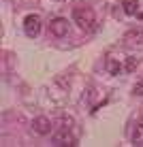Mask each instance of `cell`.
Here are the masks:
<instances>
[{"label": "cell", "instance_id": "obj_1", "mask_svg": "<svg viewBox=\"0 0 143 147\" xmlns=\"http://www.w3.org/2000/svg\"><path fill=\"white\" fill-rule=\"evenodd\" d=\"M73 22L83 30V32H94L96 30V15L90 7H79L73 11Z\"/></svg>", "mask_w": 143, "mask_h": 147}, {"label": "cell", "instance_id": "obj_8", "mask_svg": "<svg viewBox=\"0 0 143 147\" xmlns=\"http://www.w3.org/2000/svg\"><path fill=\"white\" fill-rule=\"evenodd\" d=\"M122 7H124V11L128 15H137V11H139V2L137 0H124Z\"/></svg>", "mask_w": 143, "mask_h": 147}, {"label": "cell", "instance_id": "obj_4", "mask_svg": "<svg viewBox=\"0 0 143 147\" xmlns=\"http://www.w3.org/2000/svg\"><path fill=\"white\" fill-rule=\"evenodd\" d=\"M52 128H54L52 119L45 117V115H39V117L32 119V132H34V134H41V136L52 134Z\"/></svg>", "mask_w": 143, "mask_h": 147}, {"label": "cell", "instance_id": "obj_3", "mask_svg": "<svg viewBox=\"0 0 143 147\" xmlns=\"http://www.w3.org/2000/svg\"><path fill=\"white\" fill-rule=\"evenodd\" d=\"M52 145H56V147H66V145H77V143H75V136L70 134V130L66 128V126H62L58 132L52 134Z\"/></svg>", "mask_w": 143, "mask_h": 147}, {"label": "cell", "instance_id": "obj_2", "mask_svg": "<svg viewBox=\"0 0 143 147\" xmlns=\"http://www.w3.org/2000/svg\"><path fill=\"white\" fill-rule=\"evenodd\" d=\"M41 28H43V24H41V17H39V15L30 13V15L24 17V32H26L30 38L39 36V34H41Z\"/></svg>", "mask_w": 143, "mask_h": 147}, {"label": "cell", "instance_id": "obj_7", "mask_svg": "<svg viewBox=\"0 0 143 147\" xmlns=\"http://www.w3.org/2000/svg\"><path fill=\"white\" fill-rule=\"evenodd\" d=\"M132 145H139V147H143V117H141L139 124H137L135 132H132Z\"/></svg>", "mask_w": 143, "mask_h": 147}, {"label": "cell", "instance_id": "obj_11", "mask_svg": "<svg viewBox=\"0 0 143 147\" xmlns=\"http://www.w3.org/2000/svg\"><path fill=\"white\" fill-rule=\"evenodd\" d=\"M132 94H135V96H143V79L137 81V85H135V90H132Z\"/></svg>", "mask_w": 143, "mask_h": 147}, {"label": "cell", "instance_id": "obj_6", "mask_svg": "<svg viewBox=\"0 0 143 147\" xmlns=\"http://www.w3.org/2000/svg\"><path fill=\"white\" fill-rule=\"evenodd\" d=\"M107 70H109L111 75H120L122 70H126V66H122V62H120V60L109 58V60H107Z\"/></svg>", "mask_w": 143, "mask_h": 147}, {"label": "cell", "instance_id": "obj_10", "mask_svg": "<svg viewBox=\"0 0 143 147\" xmlns=\"http://www.w3.org/2000/svg\"><path fill=\"white\" fill-rule=\"evenodd\" d=\"M137 64H139V62H137V58H128V60H126V70L132 73V70L137 68Z\"/></svg>", "mask_w": 143, "mask_h": 147}, {"label": "cell", "instance_id": "obj_5", "mask_svg": "<svg viewBox=\"0 0 143 147\" xmlns=\"http://www.w3.org/2000/svg\"><path fill=\"white\" fill-rule=\"evenodd\" d=\"M49 32L54 36H66V32H68V19H64V17L52 19L49 22Z\"/></svg>", "mask_w": 143, "mask_h": 147}, {"label": "cell", "instance_id": "obj_9", "mask_svg": "<svg viewBox=\"0 0 143 147\" xmlns=\"http://www.w3.org/2000/svg\"><path fill=\"white\" fill-rule=\"evenodd\" d=\"M141 36H143V32H141V30H139V28H135V30H130V32H128V34H126V36H124V38H126V40H128V43H135V40H139Z\"/></svg>", "mask_w": 143, "mask_h": 147}]
</instances>
